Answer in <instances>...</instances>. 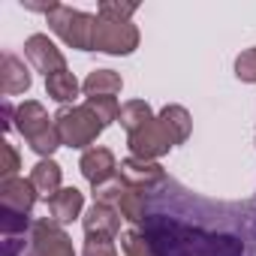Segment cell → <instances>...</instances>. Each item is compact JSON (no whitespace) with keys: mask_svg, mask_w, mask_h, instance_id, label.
<instances>
[{"mask_svg":"<svg viewBox=\"0 0 256 256\" xmlns=\"http://www.w3.org/2000/svg\"><path fill=\"white\" fill-rule=\"evenodd\" d=\"M0 172H4V181L6 178H16V172H18V154H16V148L10 145V142H0Z\"/></svg>","mask_w":256,"mask_h":256,"instance_id":"obj_27","label":"cell"},{"mask_svg":"<svg viewBox=\"0 0 256 256\" xmlns=\"http://www.w3.org/2000/svg\"><path fill=\"white\" fill-rule=\"evenodd\" d=\"M139 10V4H120V0H102L96 16L112 18V22H130V16Z\"/></svg>","mask_w":256,"mask_h":256,"instance_id":"obj_24","label":"cell"},{"mask_svg":"<svg viewBox=\"0 0 256 256\" xmlns=\"http://www.w3.org/2000/svg\"><path fill=\"white\" fill-rule=\"evenodd\" d=\"M124 190H126V184H124V181H120V175H118L114 181H108V184H100V187H94V202L118 208V202H120Z\"/></svg>","mask_w":256,"mask_h":256,"instance_id":"obj_25","label":"cell"},{"mask_svg":"<svg viewBox=\"0 0 256 256\" xmlns=\"http://www.w3.org/2000/svg\"><path fill=\"white\" fill-rule=\"evenodd\" d=\"M235 76L247 84H256V48H244L235 58Z\"/></svg>","mask_w":256,"mask_h":256,"instance_id":"obj_26","label":"cell"},{"mask_svg":"<svg viewBox=\"0 0 256 256\" xmlns=\"http://www.w3.org/2000/svg\"><path fill=\"white\" fill-rule=\"evenodd\" d=\"M16 126L40 157L52 160V154L60 148V133L54 126V118H48V112L36 100H24L16 108Z\"/></svg>","mask_w":256,"mask_h":256,"instance_id":"obj_2","label":"cell"},{"mask_svg":"<svg viewBox=\"0 0 256 256\" xmlns=\"http://www.w3.org/2000/svg\"><path fill=\"white\" fill-rule=\"evenodd\" d=\"M82 175L90 181V187H100V184H108L118 178V163H114V154L108 148H88L82 154V163H78Z\"/></svg>","mask_w":256,"mask_h":256,"instance_id":"obj_11","label":"cell"},{"mask_svg":"<svg viewBox=\"0 0 256 256\" xmlns=\"http://www.w3.org/2000/svg\"><path fill=\"white\" fill-rule=\"evenodd\" d=\"M24 256H76L70 235L54 220H36L30 226V244Z\"/></svg>","mask_w":256,"mask_h":256,"instance_id":"obj_6","label":"cell"},{"mask_svg":"<svg viewBox=\"0 0 256 256\" xmlns=\"http://www.w3.org/2000/svg\"><path fill=\"white\" fill-rule=\"evenodd\" d=\"M118 175H120V181H124L126 187H136V190H145V193H151V190H157L160 184L169 181L160 163H154V160H139V157H126V160L118 166Z\"/></svg>","mask_w":256,"mask_h":256,"instance_id":"obj_8","label":"cell"},{"mask_svg":"<svg viewBox=\"0 0 256 256\" xmlns=\"http://www.w3.org/2000/svg\"><path fill=\"white\" fill-rule=\"evenodd\" d=\"M120 126L126 133H139V130H145V126L154 120V112H151V106L145 102V100H130V102H124L120 106Z\"/></svg>","mask_w":256,"mask_h":256,"instance_id":"obj_17","label":"cell"},{"mask_svg":"<svg viewBox=\"0 0 256 256\" xmlns=\"http://www.w3.org/2000/svg\"><path fill=\"white\" fill-rule=\"evenodd\" d=\"M30 184L36 187V193L46 196V202L60 190V166L54 160H40L34 169H30Z\"/></svg>","mask_w":256,"mask_h":256,"instance_id":"obj_16","label":"cell"},{"mask_svg":"<svg viewBox=\"0 0 256 256\" xmlns=\"http://www.w3.org/2000/svg\"><path fill=\"white\" fill-rule=\"evenodd\" d=\"M82 256H118V247L114 241H106V238H88Z\"/></svg>","mask_w":256,"mask_h":256,"instance_id":"obj_28","label":"cell"},{"mask_svg":"<svg viewBox=\"0 0 256 256\" xmlns=\"http://www.w3.org/2000/svg\"><path fill=\"white\" fill-rule=\"evenodd\" d=\"M139 229L154 256H256V196L226 205L166 181L148 193V217Z\"/></svg>","mask_w":256,"mask_h":256,"instance_id":"obj_1","label":"cell"},{"mask_svg":"<svg viewBox=\"0 0 256 256\" xmlns=\"http://www.w3.org/2000/svg\"><path fill=\"white\" fill-rule=\"evenodd\" d=\"M30 214H16V211H4L0 208V232L4 235H24L30 229Z\"/></svg>","mask_w":256,"mask_h":256,"instance_id":"obj_23","label":"cell"},{"mask_svg":"<svg viewBox=\"0 0 256 256\" xmlns=\"http://www.w3.org/2000/svg\"><path fill=\"white\" fill-rule=\"evenodd\" d=\"M126 145H130L133 157H139V160H157V157H163V154H169L175 148L172 136L166 133V126L157 118L145 126V130L133 133L130 139H126Z\"/></svg>","mask_w":256,"mask_h":256,"instance_id":"obj_7","label":"cell"},{"mask_svg":"<svg viewBox=\"0 0 256 256\" xmlns=\"http://www.w3.org/2000/svg\"><path fill=\"white\" fill-rule=\"evenodd\" d=\"M120 211L112 208V205H100L94 202L84 217H82V226H84V235L88 238H106V241H114L118 232H120Z\"/></svg>","mask_w":256,"mask_h":256,"instance_id":"obj_10","label":"cell"},{"mask_svg":"<svg viewBox=\"0 0 256 256\" xmlns=\"http://www.w3.org/2000/svg\"><path fill=\"white\" fill-rule=\"evenodd\" d=\"M36 187L30 184V178H6L0 181V208L4 211H16V214H30V208L36 205Z\"/></svg>","mask_w":256,"mask_h":256,"instance_id":"obj_12","label":"cell"},{"mask_svg":"<svg viewBox=\"0 0 256 256\" xmlns=\"http://www.w3.org/2000/svg\"><path fill=\"white\" fill-rule=\"evenodd\" d=\"M118 211L124 220L130 223H142L148 217V193L145 190H136V187H126L120 202H118Z\"/></svg>","mask_w":256,"mask_h":256,"instance_id":"obj_19","label":"cell"},{"mask_svg":"<svg viewBox=\"0 0 256 256\" xmlns=\"http://www.w3.org/2000/svg\"><path fill=\"white\" fill-rule=\"evenodd\" d=\"M28 88H30V70L24 66L22 58L6 52L4 60H0V90L6 96H16V94H24Z\"/></svg>","mask_w":256,"mask_h":256,"instance_id":"obj_14","label":"cell"},{"mask_svg":"<svg viewBox=\"0 0 256 256\" xmlns=\"http://www.w3.org/2000/svg\"><path fill=\"white\" fill-rule=\"evenodd\" d=\"M157 120H160V124L166 126V133L172 136V142H175V145L187 142L193 120H190V112H187L184 106H166V108H163V112L157 114Z\"/></svg>","mask_w":256,"mask_h":256,"instance_id":"obj_15","label":"cell"},{"mask_svg":"<svg viewBox=\"0 0 256 256\" xmlns=\"http://www.w3.org/2000/svg\"><path fill=\"white\" fill-rule=\"evenodd\" d=\"M48 220H54L58 226H66V223H72L78 214H82V208H84V196H82V190H76V187H60L48 202Z\"/></svg>","mask_w":256,"mask_h":256,"instance_id":"obj_13","label":"cell"},{"mask_svg":"<svg viewBox=\"0 0 256 256\" xmlns=\"http://www.w3.org/2000/svg\"><path fill=\"white\" fill-rule=\"evenodd\" d=\"M24 58L30 60V66H34L36 72H46V78L54 76V72H60V70H66V58H64V52H60L46 34H34V36H28V42H24Z\"/></svg>","mask_w":256,"mask_h":256,"instance_id":"obj_9","label":"cell"},{"mask_svg":"<svg viewBox=\"0 0 256 256\" xmlns=\"http://www.w3.org/2000/svg\"><path fill=\"white\" fill-rule=\"evenodd\" d=\"M54 126L60 133V145H70V148H88L106 130L88 106H72V108L64 106L54 114Z\"/></svg>","mask_w":256,"mask_h":256,"instance_id":"obj_3","label":"cell"},{"mask_svg":"<svg viewBox=\"0 0 256 256\" xmlns=\"http://www.w3.org/2000/svg\"><path fill=\"white\" fill-rule=\"evenodd\" d=\"M139 48V28L133 22H112L96 16L94 22V52L106 54H133Z\"/></svg>","mask_w":256,"mask_h":256,"instance_id":"obj_5","label":"cell"},{"mask_svg":"<svg viewBox=\"0 0 256 256\" xmlns=\"http://www.w3.org/2000/svg\"><path fill=\"white\" fill-rule=\"evenodd\" d=\"M48 18V28L72 48H82V52H94V22L96 16H88L82 10H72V6H58Z\"/></svg>","mask_w":256,"mask_h":256,"instance_id":"obj_4","label":"cell"},{"mask_svg":"<svg viewBox=\"0 0 256 256\" xmlns=\"http://www.w3.org/2000/svg\"><path fill=\"white\" fill-rule=\"evenodd\" d=\"M120 88H124V82L114 70H94L82 84V90L88 96H114V94H120Z\"/></svg>","mask_w":256,"mask_h":256,"instance_id":"obj_18","label":"cell"},{"mask_svg":"<svg viewBox=\"0 0 256 256\" xmlns=\"http://www.w3.org/2000/svg\"><path fill=\"white\" fill-rule=\"evenodd\" d=\"M46 90L58 102H72L78 96V82H76V76L70 70H60V72H54V76L46 78Z\"/></svg>","mask_w":256,"mask_h":256,"instance_id":"obj_20","label":"cell"},{"mask_svg":"<svg viewBox=\"0 0 256 256\" xmlns=\"http://www.w3.org/2000/svg\"><path fill=\"white\" fill-rule=\"evenodd\" d=\"M120 250H124V256H154V247H151V241L145 238L142 229L120 232Z\"/></svg>","mask_w":256,"mask_h":256,"instance_id":"obj_21","label":"cell"},{"mask_svg":"<svg viewBox=\"0 0 256 256\" xmlns=\"http://www.w3.org/2000/svg\"><path fill=\"white\" fill-rule=\"evenodd\" d=\"M84 106L96 114V120H100L102 126H108V124H114V120L120 118V106H118L114 96H88Z\"/></svg>","mask_w":256,"mask_h":256,"instance_id":"obj_22","label":"cell"}]
</instances>
